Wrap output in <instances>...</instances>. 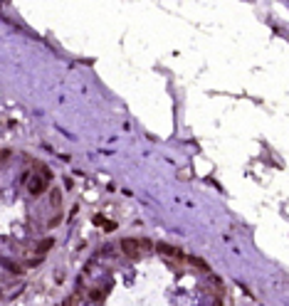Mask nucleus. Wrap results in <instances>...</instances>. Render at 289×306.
<instances>
[{"label": "nucleus", "mask_w": 289, "mask_h": 306, "mask_svg": "<svg viewBox=\"0 0 289 306\" xmlns=\"http://www.w3.org/2000/svg\"><path fill=\"white\" fill-rule=\"evenodd\" d=\"M121 249H124L128 257H141V252L151 249V242H146V240H124V242H121Z\"/></svg>", "instance_id": "f257e3e1"}, {"label": "nucleus", "mask_w": 289, "mask_h": 306, "mask_svg": "<svg viewBox=\"0 0 289 306\" xmlns=\"http://www.w3.org/2000/svg\"><path fill=\"white\" fill-rule=\"evenodd\" d=\"M45 188H47V178H35V181L30 183V193H32V195H40Z\"/></svg>", "instance_id": "f03ea898"}, {"label": "nucleus", "mask_w": 289, "mask_h": 306, "mask_svg": "<svg viewBox=\"0 0 289 306\" xmlns=\"http://www.w3.org/2000/svg\"><path fill=\"white\" fill-rule=\"evenodd\" d=\"M52 245H55V240H45V242L40 245V252H47V249H50Z\"/></svg>", "instance_id": "7ed1b4c3"}, {"label": "nucleus", "mask_w": 289, "mask_h": 306, "mask_svg": "<svg viewBox=\"0 0 289 306\" xmlns=\"http://www.w3.org/2000/svg\"><path fill=\"white\" fill-rule=\"evenodd\" d=\"M8 156H10V151H0V163H3Z\"/></svg>", "instance_id": "20e7f679"}]
</instances>
